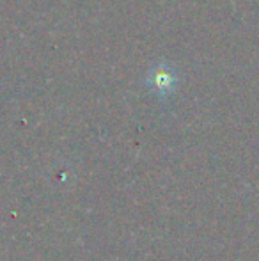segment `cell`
<instances>
[{
	"mask_svg": "<svg viewBox=\"0 0 259 261\" xmlns=\"http://www.w3.org/2000/svg\"><path fill=\"white\" fill-rule=\"evenodd\" d=\"M144 84L156 98L165 100L176 89L178 75L169 64H155L153 68H149L148 75L144 79Z\"/></svg>",
	"mask_w": 259,
	"mask_h": 261,
	"instance_id": "obj_1",
	"label": "cell"
}]
</instances>
